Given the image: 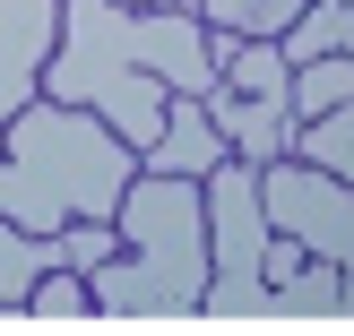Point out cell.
Segmentation results:
<instances>
[{
	"label": "cell",
	"instance_id": "6da1fadb",
	"mask_svg": "<svg viewBox=\"0 0 354 336\" xmlns=\"http://www.w3.org/2000/svg\"><path fill=\"white\" fill-rule=\"evenodd\" d=\"M44 86L52 103H86L130 147H147L165 130V103H173V86L130 61V9L121 0H69L61 9V43L44 61Z\"/></svg>",
	"mask_w": 354,
	"mask_h": 336
},
{
	"label": "cell",
	"instance_id": "7a4b0ae2",
	"mask_svg": "<svg viewBox=\"0 0 354 336\" xmlns=\"http://www.w3.org/2000/svg\"><path fill=\"white\" fill-rule=\"evenodd\" d=\"M9 155L69 207V216H95V224H113L121 190L138 181V147L113 138L86 103H26V112L9 121Z\"/></svg>",
	"mask_w": 354,
	"mask_h": 336
},
{
	"label": "cell",
	"instance_id": "3957f363",
	"mask_svg": "<svg viewBox=\"0 0 354 336\" xmlns=\"http://www.w3.org/2000/svg\"><path fill=\"white\" fill-rule=\"evenodd\" d=\"M113 233H121V250H138L182 302L207 293V268H216V259H207V207H199V181H190V172H138V181L121 190V207H113Z\"/></svg>",
	"mask_w": 354,
	"mask_h": 336
},
{
	"label": "cell",
	"instance_id": "277c9868",
	"mask_svg": "<svg viewBox=\"0 0 354 336\" xmlns=\"http://www.w3.org/2000/svg\"><path fill=\"white\" fill-rule=\"evenodd\" d=\"M259 199H268V224L286 241H303L311 259H346L354 241V190L337 172L303 164V155H277V164H259Z\"/></svg>",
	"mask_w": 354,
	"mask_h": 336
},
{
	"label": "cell",
	"instance_id": "5b68a950",
	"mask_svg": "<svg viewBox=\"0 0 354 336\" xmlns=\"http://www.w3.org/2000/svg\"><path fill=\"white\" fill-rule=\"evenodd\" d=\"M268 241H277V224H268V199H259V164L225 155L207 172V259H216L207 276H225V285L259 276L268 285Z\"/></svg>",
	"mask_w": 354,
	"mask_h": 336
},
{
	"label": "cell",
	"instance_id": "8992f818",
	"mask_svg": "<svg viewBox=\"0 0 354 336\" xmlns=\"http://www.w3.org/2000/svg\"><path fill=\"white\" fill-rule=\"evenodd\" d=\"M52 43H61V0H0V130L35 103Z\"/></svg>",
	"mask_w": 354,
	"mask_h": 336
},
{
	"label": "cell",
	"instance_id": "52a82bcc",
	"mask_svg": "<svg viewBox=\"0 0 354 336\" xmlns=\"http://www.w3.org/2000/svg\"><path fill=\"white\" fill-rule=\"evenodd\" d=\"M86 293H95V319H147V328H173V319H190V310H199V302H182V293H173L138 250L86 268Z\"/></svg>",
	"mask_w": 354,
	"mask_h": 336
},
{
	"label": "cell",
	"instance_id": "ba28073f",
	"mask_svg": "<svg viewBox=\"0 0 354 336\" xmlns=\"http://www.w3.org/2000/svg\"><path fill=\"white\" fill-rule=\"evenodd\" d=\"M225 130L207 121V95H173L165 103V130L138 147V172H190V181H207V172L225 164Z\"/></svg>",
	"mask_w": 354,
	"mask_h": 336
},
{
	"label": "cell",
	"instance_id": "9c48e42d",
	"mask_svg": "<svg viewBox=\"0 0 354 336\" xmlns=\"http://www.w3.org/2000/svg\"><path fill=\"white\" fill-rule=\"evenodd\" d=\"M207 121L225 130V147L242 155V164H277V155L294 147V112L277 95H234V86H207Z\"/></svg>",
	"mask_w": 354,
	"mask_h": 336
},
{
	"label": "cell",
	"instance_id": "30bf717a",
	"mask_svg": "<svg viewBox=\"0 0 354 336\" xmlns=\"http://www.w3.org/2000/svg\"><path fill=\"white\" fill-rule=\"evenodd\" d=\"M216 86H234V95H277L294 112V61H286V43H268V34L216 43Z\"/></svg>",
	"mask_w": 354,
	"mask_h": 336
},
{
	"label": "cell",
	"instance_id": "8fae6325",
	"mask_svg": "<svg viewBox=\"0 0 354 336\" xmlns=\"http://www.w3.org/2000/svg\"><path fill=\"white\" fill-rule=\"evenodd\" d=\"M44 268H69L61 259V233H26V224H9L0 216V310H26V293H35V276Z\"/></svg>",
	"mask_w": 354,
	"mask_h": 336
},
{
	"label": "cell",
	"instance_id": "7c38bea8",
	"mask_svg": "<svg viewBox=\"0 0 354 336\" xmlns=\"http://www.w3.org/2000/svg\"><path fill=\"white\" fill-rule=\"evenodd\" d=\"M294 155L320 164V172H337V181L354 190V95L337 103V112H320V121H294Z\"/></svg>",
	"mask_w": 354,
	"mask_h": 336
},
{
	"label": "cell",
	"instance_id": "4fadbf2b",
	"mask_svg": "<svg viewBox=\"0 0 354 336\" xmlns=\"http://www.w3.org/2000/svg\"><path fill=\"white\" fill-rule=\"evenodd\" d=\"M268 319H337V259H311V268L277 276L268 285Z\"/></svg>",
	"mask_w": 354,
	"mask_h": 336
},
{
	"label": "cell",
	"instance_id": "5bb4252c",
	"mask_svg": "<svg viewBox=\"0 0 354 336\" xmlns=\"http://www.w3.org/2000/svg\"><path fill=\"white\" fill-rule=\"evenodd\" d=\"M346 95H354V52H320V61H303V69H294V121L337 112Z\"/></svg>",
	"mask_w": 354,
	"mask_h": 336
},
{
	"label": "cell",
	"instance_id": "9a60e30c",
	"mask_svg": "<svg viewBox=\"0 0 354 336\" xmlns=\"http://www.w3.org/2000/svg\"><path fill=\"white\" fill-rule=\"evenodd\" d=\"M190 9H199L207 26H225V34H268V43H277L311 0H190Z\"/></svg>",
	"mask_w": 354,
	"mask_h": 336
},
{
	"label": "cell",
	"instance_id": "2e32d148",
	"mask_svg": "<svg viewBox=\"0 0 354 336\" xmlns=\"http://www.w3.org/2000/svg\"><path fill=\"white\" fill-rule=\"evenodd\" d=\"M320 52H346V0H311L303 17L286 26V61H320Z\"/></svg>",
	"mask_w": 354,
	"mask_h": 336
},
{
	"label": "cell",
	"instance_id": "e0dca14e",
	"mask_svg": "<svg viewBox=\"0 0 354 336\" xmlns=\"http://www.w3.org/2000/svg\"><path fill=\"white\" fill-rule=\"evenodd\" d=\"M26 310H35V319H52V328H69V319H95V293L78 285V268H44V276H35V293H26Z\"/></svg>",
	"mask_w": 354,
	"mask_h": 336
}]
</instances>
